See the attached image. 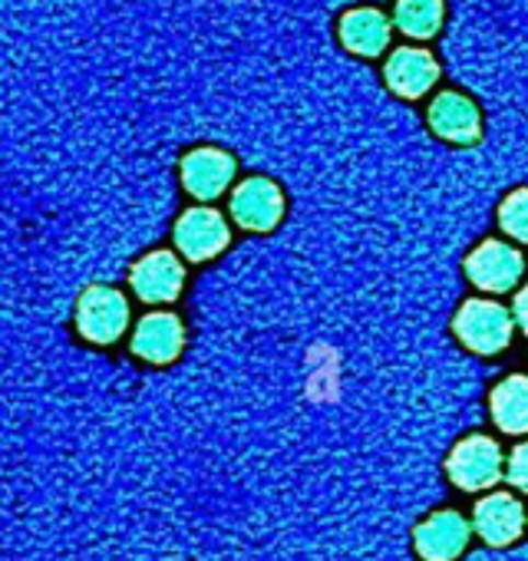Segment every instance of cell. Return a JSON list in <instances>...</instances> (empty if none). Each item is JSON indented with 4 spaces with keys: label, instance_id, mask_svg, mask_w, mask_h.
Segmentation results:
<instances>
[{
    "label": "cell",
    "instance_id": "cell-1",
    "mask_svg": "<svg viewBox=\"0 0 528 561\" xmlns=\"http://www.w3.org/2000/svg\"><path fill=\"white\" fill-rule=\"evenodd\" d=\"M73 321H77V331L83 341H90L96 347H110L129 328V301L116 288L93 285L80 295Z\"/></svg>",
    "mask_w": 528,
    "mask_h": 561
},
{
    "label": "cell",
    "instance_id": "cell-2",
    "mask_svg": "<svg viewBox=\"0 0 528 561\" xmlns=\"http://www.w3.org/2000/svg\"><path fill=\"white\" fill-rule=\"evenodd\" d=\"M456 337L475 354H498L512 341V314L495 301H466L452 321Z\"/></svg>",
    "mask_w": 528,
    "mask_h": 561
},
{
    "label": "cell",
    "instance_id": "cell-3",
    "mask_svg": "<svg viewBox=\"0 0 528 561\" xmlns=\"http://www.w3.org/2000/svg\"><path fill=\"white\" fill-rule=\"evenodd\" d=\"M446 469H449V479H452L459 489H466V492L489 489V485H495L498 476H502V449H498V443L489 439V436H466V439L452 449Z\"/></svg>",
    "mask_w": 528,
    "mask_h": 561
},
{
    "label": "cell",
    "instance_id": "cell-4",
    "mask_svg": "<svg viewBox=\"0 0 528 561\" xmlns=\"http://www.w3.org/2000/svg\"><path fill=\"white\" fill-rule=\"evenodd\" d=\"M175 248L188 257V261H208L215 254H221L231 241L228 221L215 211V208H188L179 215L175 228H172Z\"/></svg>",
    "mask_w": 528,
    "mask_h": 561
},
{
    "label": "cell",
    "instance_id": "cell-5",
    "mask_svg": "<svg viewBox=\"0 0 528 561\" xmlns=\"http://www.w3.org/2000/svg\"><path fill=\"white\" fill-rule=\"evenodd\" d=\"M129 285L139 301L146 305H169L182 295L185 288V267L172 251H149L136 261Z\"/></svg>",
    "mask_w": 528,
    "mask_h": 561
},
{
    "label": "cell",
    "instance_id": "cell-6",
    "mask_svg": "<svg viewBox=\"0 0 528 561\" xmlns=\"http://www.w3.org/2000/svg\"><path fill=\"white\" fill-rule=\"evenodd\" d=\"M231 215L248 231H272L285 215V195L278 182L251 175L231 192Z\"/></svg>",
    "mask_w": 528,
    "mask_h": 561
},
{
    "label": "cell",
    "instance_id": "cell-7",
    "mask_svg": "<svg viewBox=\"0 0 528 561\" xmlns=\"http://www.w3.org/2000/svg\"><path fill=\"white\" fill-rule=\"evenodd\" d=\"M234 156L225 152V149H215V146H198L192 149L182 165H179V175H182V188L198 198V202H215L234 179Z\"/></svg>",
    "mask_w": 528,
    "mask_h": 561
},
{
    "label": "cell",
    "instance_id": "cell-8",
    "mask_svg": "<svg viewBox=\"0 0 528 561\" xmlns=\"http://www.w3.org/2000/svg\"><path fill=\"white\" fill-rule=\"evenodd\" d=\"M525 271L521 254L505 244V241H482L469 257H466V274L475 288L482 291H508L518 285Z\"/></svg>",
    "mask_w": 528,
    "mask_h": 561
},
{
    "label": "cell",
    "instance_id": "cell-9",
    "mask_svg": "<svg viewBox=\"0 0 528 561\" xmlns=\"http://www.w3.org/2000/svg\"><path fill=\"white\" fill-rule=\"evenodd\" d=\"M383 80H387L390 93H397L403 100H420L436 87L439 64L426 47H400L387 57Z\"/></svg>",
    "mask_w": 528,
    "mask_h": 561
},
{
    "label": "cell",
    "instance_id": "cell-10",
    "mask_svg": "<svg viewBox=\"0 0 528 561\" xmlns=\"http://www.w3.org/2000/svg\"><path fill=\"white\" fill-rule=\"evenodd\" d=\"M426 119H429V129L439 139L456 142V146H472L482 136V113H479V106L466 93H456V90L439 93L429 103Z\"/></svg>",
    "mask_w": 528,
    "mask_h": 561
},
{
    "label": "cell",
    "instance_id": "cell-11",
    "mask_svg": "<svg viewBox=\"0 0 528 561\" xmlns=\"http://www.w3.org/2000/svg\"><path fill=\"white\" fill-rule=\"evenodd\" d=\"M129 347L146 364H172L185 347V324L169 311H152L136 324Z\"/></svg>",
    "mask_w": 528,
    "mask_h": 561
},
{
    "label": "cell",
    "instance_id": "cell-12",
    "mask_svg": "<svg viewBox=\"0 0 528 561\" xmlns=\"http://www.w3.org/2000/svg\"><path fill=\"white\" fill-rule=\"evenodd\" d=\"M337 37L354 57L374 60V57L387 54V47L393 41V21L380 8H354L341 18Z\"/></svg>",
    "mask_w": 528,
    "mask_h": 561
},
{
    "label": "cell",
    "instance_id": "cell-13",
    "mask_svg": "<svg viewBox=\"0 0 528 561\" xmlns=\"http://www.w3.org/2000/svg\"><path fill=\"white\" fill-rule=\"evenodd\" d=\"M469 535H472L469 522L459 512L446 508V512L429 515L416 528V551L423 561H452L466 551Z\"/></svg>",
    "mask_w": 528,
    "mask_h": 561
},
{
    "label": "cell",
    "instance_id": "cell-14",
    "mask_svg": "<svg viewBox=\"0 0 528 561\" xmlns=\"http://www.w3.org/2000/svg\"><path fill=\"white\" fill-rule=\"evenodd\" d=\"M472 525L489 545H512L525 528V508L515 495L495 492L475 505Z\"/></svg>",
    "mask_w": 528,
    "mask_h": 561
},
{
    "label": "cell",
    "instance_id": "cell-15",
    "mask_svg": "<svg viewBox=\"0 0 528 561\" xmlns=\"http://www.w3.org/2000/svg\"><path fill=\"white\" fill-rule=\"evenodd\" d=\"M446 21V0H397L393 27L410 41H433Z\"/></svg>",
    "mask_w": 528,
    "mask_h": 561
},
{
    "label": "cell",
    "instance_id": "cell-16",
    "mask_svg": "<svg viewBox=\"0 0 528 561\" xmlns=\"http://www.w3.org/2000/svg\"><path fill=\"white\" fill-rule=\"evenodd\" d=\"M492 420L505 433H528V377H508L492 390Z\"/></svg>",
    "mask_w": 528,
    "mask_h": 561
},
{
    "label": "cell",
    "instance_id": "cell-17",
    "mask_svg": "<svg viewBox=\"0 0 528 561\" xmlns=\"http://www.w3.org/2000/svg\"><path fill=\"white\" fill-rule=\"evenodd\" d=\"M498 221L515 241H528V188H518L502 202Z\"/></svg>",
    "mask_w": 528,
    "mask_h": 561
},
{
    "label": "cell",
    "instance_id": "cell-18",
    "mask_svg": "<svg viewBox=\"0 0 528 561\" xmlns=\"http://www.w3.org/2000/svg\"><path fill=\"white\" fill-rule=\"evenodd\" d=\"M508 482L521 492H528V443H521L508 459Z\"/></svg>",
    "mask_w": 528,
    "mask_h": 561
},
{
    "label": "cell",
    "instance_id": "cell-19",
    "mask_svg": "<svg viewBox=\"0 0 528 561\" xmlns=\"http://www.w3.org/2000/svg\"><path fill=\"white\" fill-rule=\"evenodd\" d=\"M515 321H518V328L528 334V285L515 295Z\"/></svg>",
    "mask_w": 528,
    "mask_h": 561
}]
</instances>
